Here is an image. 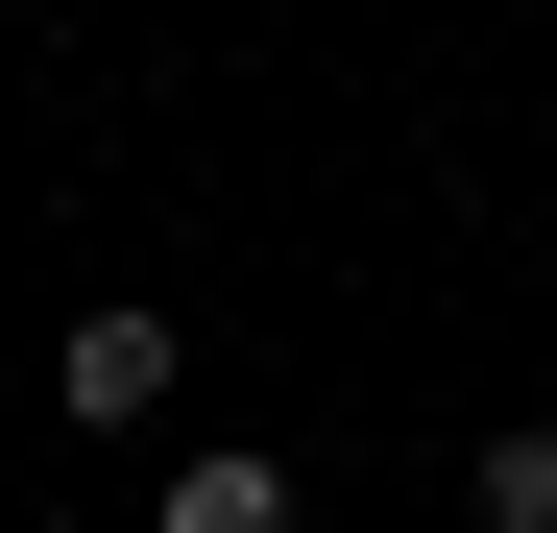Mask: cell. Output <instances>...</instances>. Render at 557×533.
Returning a JSON list of instances; mask_svg holds the SVG:
<instances>
[{
    "label": "cell",
    "mask_w": 557,
    "mask_h": 533,
    "mask_svg": "<svg viewBox=\"0 0 557 533\" xmlns=\"http://www.w3.org/2000/svg\"><path fill=\"white\" fill-rule=\"evenodd\" d=\"M460 509H485V533H557V436H485V461H460Z\"/></svg>",
    "instance_id": "cell-3"
},
{
    "label": "cell",
    "mask_w": 557,
    "mask_h": 533,
    "mask_svg": "<svg viewBox=\"0 0 557 533\" xmlns=\"http://www.w3.org/2000/svg\"><path fill=\"white\" fill-rule=\"evenodd\" d=\"M73 412H98V436H146L170 412V315H73V364H49Z\"/></svg>",
    "instance_id": "cell-1"
},
{
    "label": "cell",
    "mask_w": 557,
    "mask_h": 533,
    "mask_svg": "<svg viewBox=\"0 0 557 533\" xmlns=\"http://www.w3.org/2000/svg\"><path fill=\"white\" fill-rule=\"evenodd\" d=\"M170 533H292V461H243V436H195V461H170Z\"/></svg>",
    "instance_id": "cell-2"
}]
</instances>
